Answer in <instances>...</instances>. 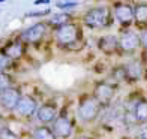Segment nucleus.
Here are the masks:
<instances>
[{
    "label": "nucleus",
    "mask_w": 147,
    "mask_h": 139,
    "mask_svg": "<svg viewBox=\"0 0 147 139\" xmlns=\"http://www.w3.org/2000/svg\"><path fill=\"white\" fill-rule=\"evenodd\" d=\"M38 100L30 94H23L20 97V102L17 103L15 109L12 111L20 118H30L38 112Z\"/></svg>",
    "instance_id": "nucleus-7"
},
{
    "label": "nucleus",
    "mask_w": 147,
    "mask_h": 139,
    "mask_svg": "<svg viewBox=\"0 0 147 139\" xmlns=\"http://www.w3.org/2000/svg\"><path fill=\"white\" fill-rule=\"evenodd\" d=\"M12 84H14V78L8 72H0V91L12 87Z\"/></svg>",
    "instance_id": "nucleus-20"
},
{
    "label": "nucleus",
    "mask_w": 147,
    "mask_h": 139,
    "mask_svg": "<svg viewBox=\"0 0 147 139\" xmlns=\"http://www.w3.org/2000/svg\"><path fill=\"white\" fill-rule=\"evenodd\" d=\"M117 85H113L107 81H98L93 87V96H95L104 106H110L113 97L116 94Z\"/></svg>",
    "instance_id": "nucleus-8"
},
{
    "label": "nucleus",
    "mask_w": 147,
    "mask_h": 139,
    "mask_svg": "<svg viewBox=\"0 0 147 139\" xmlns=\"http://www.w3.org/2000/svg\"><path fill=\"white\" fill-rule=\"evenodd\" d=\"M59 115V108L56 103L53 102H48V103H44L38 108V112H36V118L39 123L42 124H50L53 123L57 118Z\"/></svg>",
    "instance_id": "nucleus-13"
},
{
    "label": "nucleus",
    "mask_w": 147,
    "mask_h": 139,
    "mask_svg": "<svg viewBox=\"0 0 147 139\" xmlns=\"http://www.w3.org/2000/svg\"><path fill=\"white\" fill-rule=\"evenodd\" d=\"M56 6L59 9H63V11H68V9H74L78 6V2H74V0H66V2H59L56 3Z\"/></svg>",
    "instance_id": "nucleus-23"
},
{
    "label": "nucleus",
    "mask_w": 147,
    "mask_h": 139,
    "mask_svg": "<svg viewBox=\"0 0 147 139\" xmlns=\"http://www.w3.org/2000/svg\"><path fill=\"white\" fill-rule=\"evenodd\" d=\"M54 41L59 46H63V48H71L72 45L80 43L83 37V31L80 29V25L77 23H65L62 25H59L57 29H54Z\"/></svg>",
    "instance_id": "nucleus-2"
},
{
    "label": "nucleus",
    "mask_w": 147,
    "mask_h": 139,
    "mask_svg": "<svg viewBox=\"0 0 147 139\" xmlns=\"http://www.w3.org/2000/svg\"><path fill=\"white\" fill-rule=\"evenodd\" d=\"M126 70V82H137L141 78H144V63L143 60H131L129 63L123 64Z\"/></svg>",
    "instance_id": "nucleus-12"
},
{
    "label": "nucleus",
    "mask_w": 147,
    "mask_h": 139,
    "mask_svg": "<svg viewBox=\"0 0 147 139\" xmlns=\"http://www.w3.org/2000/svg\"><path fill=\"white\" fill-rule=\"evenodd\" d=\"M0 139H18V136L9 127H0Z\"/></svg>",
    "instance_id": "nucleus-22"
},
{
    "label": "nucleus",
    "mask_w": 147,
    "mask_h": 139,
    "mask_svg": "<svg viewBox=\"0 0 147 139\" xmlns=\"http://www.w3.org/2000/svg\"><path fill=\"white\" fill-rule=\"evenodd\" d=\"M32 138L33 139H59L57 135L54 133V130L48 127L47 124H42L39 127H35L32 132Z\"/></svg>",
    "instance_id": "nucleus-16"
},
{
    "label": "nucleus",
    "mask_w": 147,
    "mask_h": 139,
    "mask_svg": "<svg viewBox=\"0 0 147 139\" xmlns=\"http://www.w3.org/2000/svg\"><path fill=\"white\" fill-rule=\"evenodd\" d=\"M134 112H135V117L140 124L147 123V99H144V97L140 99Z\"/></svg>",
    "instance_id": "nucleus-17"
},
{
    "label": "nucleus",
    "mask_w": 147,
    "mask_h": 139,
    "mask_svg": "<svg viewBox=\"0 0 147 139\" xmlns=\"http://www.w3.org/2000/svg\"><path fill=\"white\" fill-rule=\"evenodd\" d=\"M141 139H147V136H146V138H141Z\"/></svg>",
    "instance_id": "nucleus-31"
},
{
    "label": "nucleus",
    "mask_w": 147,
    "mask_h": 139,
    "mask_svg": "<svg viewBox=\"0 0 147 139\" xmlns=\"http://www.w3.org/2000/svg\"><path fill=\"white\" fill-rule=\"evenodd\" d=\"M113 19H114L113 11L108 6H95L86 11V14L83 15V24L92 30H101L110 27Z\"/></svg>",
    "instance_id": "nucleus-1"
},
{
    "label": "nucleus",
    "mask_w": 147,
    "mask_h": 139,
    "mask_svg": "<svg viewBox=\"0 0 147 139\" xmlns=\"http://www.w3.org/2000/svg\"><path fill=\"white\" fill-rule=\"evenodd\" d=\"M21 91L17 87H9L3 91H0V106L6 111H14L17 103L20 102V97H21Z\"/></svg>",
    "instance_id": "nucleus-10"
},
{
    "label": "nucleus",
    "mask_w": 147,
    "mask_h": 139,
    "mask_svg": "<svg viewBox=\"0 0 147 139\" xmlns=\"http://www.w3.org/2000/svg\"><path fill=\"white\" fill-rule=\"evenodd\" d=\"M71 21V15L66 14V12H62V14H56L53 15L50 19H48V25H51L53 29H57L59 25H62L65 23H69Z\"/></svg>",
    "instance_id": "nucleus-18"
},
{
    "label": "nucleus",
    "mask_w": 147,
    "mask_h": 139,
    "mask_svg": "<svg viewBox=\"0 0 147 139\" xmlns=\"http://www.w3.org/2000/svg\"><path fill=\"white\" fill-rule=\"evenodd\" d=\"M144 79L147 81V67H146V70H144Z\"/></svg>",
    "instance_id": "nucleus-29"
},
{
    "label": "nucleus",
    "mask_w": 147,
    "mask_h": 139,
    "mask_svg": "<svg viewBox=\"0 0 147 139\" xmlns=\"http://www.w3.org/2000/svg\"><path fill=\"white\" fill-rule=\"evenodd\" d=\"M98 48L105 55H114L120 54L119 48V36L116 35H105L98 39Z\"/></svg>",
    "instance_id": "nucleus-11"
},
{
    "label": "nucleus",
    "mask_w": 147,
    "mask_h": 139,
    "mask_svg": "<svg viewBox=\"0 0 147 139\" xmlns=\"http://www.w3.org/2000/svg\"><path fill=\"white\" fill-rule=\"evenodd\" d=\"M119 48H120V54H134L138 48H141L140 33L134 31L131 27L122 29L119 35Z\"/></svg>",
    "instance_id": "nucleus-4"
},
{
    "label": "nucleus",
    "mask_w": 147,
    "mask_h": 139,
    "mask_svg": "<svg viewBox=\"0 0 147 139\" xmlns=\"http://www.w3.org/2000/svg\"><path fill=\"white\" fill-rule=\"evenodd\" d=\"M26 45H27V43H24L21 39L11 41V42H8V43H6L3 48H2V52L15 61V60H20L21 57L26 55Z\"/></svg>",
    "instance_id": "nucleus-14"
},
{
    "label": "nucleus",
    "mask_w": 147,
    "mask_h": 139,
    "mask_svg": "<svg viewBox=\"0 0 147 139\" xmlns=\"http://www.w3.org/2000/svg\"><path fill=\"white\" fill-rule=\"evenodd\" d=\"M111 79H114L116 82L126 81V70H125V66H116V67H113V70H111Z\"/></svg>",
    "instance_id": "nucleus-19"
},
{
    "label": "nucleus",
    "mask_w": 147,
    "mask_h": 139,
    "mask_svg": "<svg viewBox=\"0 0 147 139\" xmlns=\"http://www.w3.org/2000/svg\"><path fill=\"white\" fill-rule=\"evenodd\" d=\"M3 2H5V0H0V3H3Z\"/></svg>",
    "instance_id": "nucleus-30"
},
{
    "label": "nucleus",
    "mask_w": 147,
    "mask_h": 139,
    "mask_svg": "<svg viewBox=\"0 0 147 139\" xmlns=\"http://www.w3.org/2000/svg\"><path fill=\"white\" fill-rule=\"evenodd\" d=\"M134 24L141 30L147 27V3L146 2H140L134 5Z\"/></svg>",
    "instance_id": "nucleus-15"
},
{
    "label": "nucleus",
    "mask_w": 147,
    "mask_h": 139,
    "mask_svg": "<svg viewBox=\"0 0 147 139\" xmlns=\"http://www.w3.org/2000/svg\"><path fill=\"white\" fill-rule=\"evenodd\" d=\"M51 129L54 130L59 139H69L74 132V123L68 115H57V118L51 123Z\"/></svg>",
    "instance_id": "nucleus-9"
},
{
    "label": "nucleus",
    "mask_w": 147,
    "mask_h": 139,
    "mask_svg": "<svg viewBox=\"0 0 147 139\" xmlns=\"http://www.w3.org/2000/svg\"><path fill=\"white\" fill-rule=\"evenodd\" d=\"M12 66H14V60L0 51V72H8L12 69Z\"/></svg>",
    "instance_id": "nucleus-21"
},
{
    "label": "nucleus",
    "mask_w": 147,
    "mask_h": 139,
    "mask_svg": "<svg viewBox=\"0 0 147 139\" xmlns=\"http://www.w3.org/2000/svg\"><path fill=\"white\" fill-rule=\"evenodd\" d=\"M48 23H36L27 27L26 30H23L18 35V39H21L24 43L27 45H38L39 42H42V39L45 37L47 31H48Z\"/></svg>",
    "instance_id": "nucleus-5"
},
{
    "label": "nucleus",
    "mask_w": 147,
    "mask_h": 139,
    "mask_svg": "<svg viewBox=\"0 0 147 139\" xmlns=\"http://www.w3.org/2000/svg\"><path fill=\"white\" fill-rule=\"evenodd\" d=\"M113 17L122 25V29H128L134 24V5L126 2H116L113 5Z\"/></svg>",
    "instance_id": "nucleus-6"
},
{
    "label": "nucleus",
    "mask_w": 147,
    "mask_h": 139,
    "mask_svg": "<svg viewBox=\"0 0 147 139\" xmlns=\"http://www.w3.org/2000/svg\"><path fill=\"white\" fill-rule=\"evenodd\" d=\"M140 41H141V48L147 49V27L141 29L140 31Z\"/></svg>",
    "instance_id": "nucleus-25"
},
{
    "label": "nucleus",
    "mask_w": 147,
    "mask_h": 139,
    "mask_svg": "<svg viewBox=\"0 0 147 139\" xmlns=\"http://www.w3.org/2000/svg\"><path fill=\"white\" fill-rule=\"evenodd\" d=\"M51 14V9H44V11H35V12H27L26 18H41Z\"/></svg>",
    "instance_id": "nucleus-24"
},
{
    "label": "nucleus",
    "mask_w": 147,
    "mask_h": 139,
    "mask_svg": "<svg viewBox=\"0 0 147 139\" xmlns=\"http://www.w3.org/2000/svg\"><path fill=\"white\" fill-rule=\"evenodd\" d=\"M141 60H143V63H147V49L141 51Z\"/></svg>",
    "instance_id": "nucleus-27"
},
{
    "label": "nucleus",
    "mask_w": 147,
    "mask_h": 139,
    "mask_svg": "<svg viewBox=\"0 0 147 139\" xmlns=\"http://www.w3.org/2000/svg\"><path fill=\"white\" fill-rule=\"evenodd\" d=\"M51 2V0H35V3H33V5H35V6H39V5H48Z\"/></svg>",
    "instance_id": "nucleus-26"
},
{
    "label": "nucleus",
    "mask_w": 147,
    "mask_h": 139,
    "mask_svg": "<svg viewBox=\"0 0 147 139\" xmlns=\"http://www.w3.org/2000/svg\"><path fill=\"white\" fill-rule=\"evenodd\" d=\"M105 106L98 100L93 94H83L78 102V112L77 115L83 123H92L101 115Z\"/></svg>",
    "instance_id": "nucleus-3"
},
{
    "label": "nucleus",
    "mask_w": 147,
    "mask_h": 139,
    "mask_svg": "<svg viewBox=\"0 0 147 139\" xmlns=\"http://www.w3.org/2000/svg\"><path fill=\"white\" fill-rule=\"evenodd\" d=\"M74 139H93V138H90V136H87V135H78V136H75Z\"/></svg>",
    "instance_id": "nucleus-28"
}]
</instances>
